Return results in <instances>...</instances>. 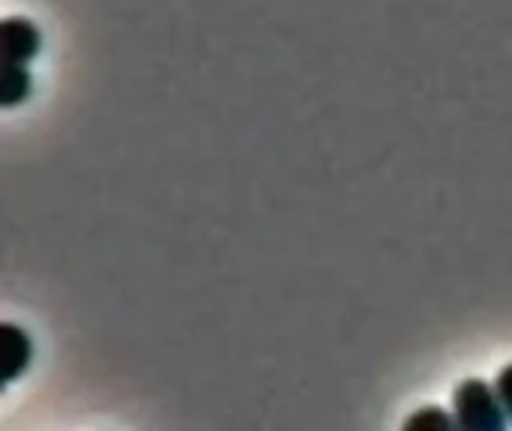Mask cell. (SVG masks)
<instances>
[{
  "instance_id": "obj_3",
  "label": "cell",
  "mask_w": 512,
  "mask_h": 431,
  "mask_svg": "<svg viewBox=\"0 0 512 431\" xmlns=\"http://www.w3.org/2000/svg\"><path fill=\"white\" fill-rule=\"evenodd\" d=\"M30 357H33L30 336L15 324H0V363H3L0 381L12 384L18 375H24L27 366H30Z\"/></svg>"
},
{
  "instance_id": "obj_6",
  "label": "cell",
  "mask_w": 512,
  "mask_h": 431,
  "mask_svg": "<svg viewBox=\"0 0 512 431\" xmlns=\"http://www.w3.org/2000/svg\"><path fill=\"white\" fill-rule=\"evenodd\" d=\"M495 390H498L501 405H504V411H507V417H510V423H512V363L507 366V369H501V372H498V378H495Z\"/></svg>"
},
{
  "instance_id": "obj_5",
  "label": "cell",
  "mask_w": 512,
  "mask_h": 431,
  "mask_svg": "<svg viewBox=\"0 0 512 431\" xmlns=\"http://www.w3.org/2000/svg\"><path fill=\"white\" fill-rule=\"evenodd\" d=\"M423 426H438V429H450V426H459L456 423V417H450V414H444L441 408H423L420 414H414L408 423H405V429H423Z\"/></svg>"
},
{
  "instance_id": "obj_4",
  "label": "cell",
  "mask_w": 512,
  "mask_h": 431,
  "mask_svg": "<svg viewBox=\"0 0 512 431\" xmlns=\"http://www.w3.org/2000/svg\"><path fill=\"white\" fill-rule=\"evenodd\" d=\"M30 87H33V78H30L27 63H6L0 105H3V108H15V105H21V102L30 96Z\"/></svg>"
},
{
  "instance_id": "obj_1",
  "label": "cell",
  "mask_w": 512,
  "mask_h": 431,
  "mask_svg": "<svg viewBox=\"0 0 512 431\" xmlns=\"http://www.w3.org/2000/svg\"><path fill=\"white\" fill-rule=\"evenodd\" d=\"M453 417L468 431H501L507 426V411L501 396L483 378H468L453 393Z\"/></svg>"
},
{
  "instance_id": "obj_2",
  "label": "cell",
  "mask_w": 512,
  "mask_h": 431,
  "mask_svg": "<svg viewBox=\"0 0 512 431\" xmlns=\"http://www.w3.org/2000/svg\"><path fill=\"white\" fill-rule=\"evenodd\" d=\"M0 39H3L6 63H30L39 54V45H42L39 27L30 18H18V15L3 18Z\"/></svg>"
}]
</instances>
